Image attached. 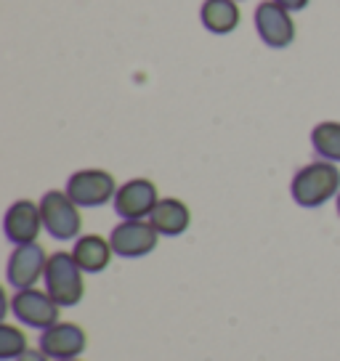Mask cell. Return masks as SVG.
I'll use <instances>...</instances> for the list:
<instances>
[{"mask_svg": "<svg viewBox=\"0 0 340 361\" xmlns=\"http://www.w3.org/2000/svg\"><path fill=\"white\" fill-rule=\"evenodd\" d=\"M290 194H293L298 207H306V210L322 207L340 194V168L327 159H317L311 165H303L293 176Z\"/></svg>", "mask_w": 340, "mask_h": 361, "instance_id": "6da1fadb", "label": "cell"}, {"mask_svg": "<svg viewBox=\"0 0 340 361\" xmlns=\"http://www.w3.org/2000/svg\"><path fill=\"white\" fill-rule=\"evenodd\" d=\"M46 293L56 300L61 308H72L83 300L85 282L83 269L72 252H54L46 266Z\"/></svg>", "mask_w": 340, "mask_h": 361, "instance_id": "7a4b0ae2", "label": "cell"}, {"mask_svg": "<svg viewBox=\"0 0 340 361\" xmlns=\"http://www.w3.org/2000/svg\"><path fill=\"white\" fill-rule=\"evenodd\" d=\"M40 215H43V226L54 239H75L80 237L83 228V218H80V207L72 202L67 192H51L43 194L40 200Z\"/></svg>", "mask_w": 340, "mask_h": 361, "instance_id": "3957f363", "label": "cell"}, {"mask_svg": "<svg viewBox=\"0 0 340 361\" xmlns=\"http://www.w3.org/2000/svg\"><path fill=\"white\" fill-rule=\"evenodd\" d=\"M64 192L72 197V202L78 207H102L109 200H114L117 183H114L112 173H107V170H78L69 176Z\"/></svg>", "mask_w": 340, "mask_h": 361, "instance_id": "277c9868", "label": "cell"}, {"mask_svg": "<svg viewBox=\"0 0 340 361\" xmlns=\"http://www.w3.org/2000/svg\"><path fill=\"white\" fill-rule=\"evenodd\" d=\"M253 22H255V32L269 48H277L282 51L287 45H293L295 40V22H293V11L282 8L279 3L274 0H263L255 6V13H253Z\"/></svg>", "mask_w": 340, "mask_h": 361, "instance_id": "5b68a950", "label": "cell"}, {"mask_svg": "<svg viewBox=\"0 0 340 361\" xmlns=\"http://www.w3.org/2000/svg\"><path fill=\"white\" fill-rule=\"evenodd\" d=\"M59 308L61 305L51 298L48 293L43 290H16V295L11 298V314L27 324V327H35V329H48L54 327L59 322Z\"/></svg>", "mask_w": 340, "mask_h": 361, "instance_id": "8992f818", "label": "cell"}, {"mask_svg": "<svg viewBox=\"0 0 340 361\" xmlns=\"http://www.w3.org/2000/svg\"><path fill=\"white\" fill-rule=\"evenodd\" d=\"M114 213L123 221H144L152 215L154 204L159 202L157 186L149 178H133L123 183L114 194Z\"/></svg>", "mask_w": 340, "mask_h": 361, "instance_id": "52a82bcc", "label": "cell"}, {"mask_svg": "<svg viewBox=\"0 0 340 361\" xmlns=\"http://www.w3.org/2000/svg\"><path fill=\"white\" fill-rule=\"evenodd\" d=\"M157 228L149 221H123L114 226L109 234L114 255H120V258H144L157 247Z\"/></svg>", "mask_w": 340, "mask_h": 361, "instance_id": "ba28073f", "label": "cell"}, {"mask_svg": "<svg viewBox=\"0 0 340 361\" xmlns=\"http://www.w3.org/2000/svg\"><path fill=\"white\" fill-rule=\"evenodd\" d=\"M46 250L40 247L37 242L32 245H16V250L8 258V266H6V276H8V284L13 290H30L35 287V282L40 276H46Z\"/></svg>", "mask_w": 340, "mask_h": 361, "instance_id": "9c48e42d", "label": "cell"}, {"mask_svg": "<svg viewBox=\"0 0 340 361\" xmlns=\"http://www.w3.org/2000/svg\"><path fill=\"white\" fill-rule=\"evenodd\" d=\"M88 345L85 329L72 324V322H56L54 327L43 329L40 335V350L46 353L48 359L56 361H72L78 359L80 353Z\"/></svg>", "mask_w": 340, "mask_h": 361, "instance_id": "30bf717a", "label": "cell"}, {"mask_svg": "<svg viewBox=\"0 0 340 361\" xmlns=\"http://www.w3.org/2000/svg\"><path fill=\"white\" fill-rule=\"evenodd\" d=\"M43 215H40V204H35L32 200H19L8 207L6 221H3V231L6 239L13 245H32L35 239L43 231Z\"/></svg>", "mask_w": 340, "mask_h": 361, "instance_id": "8fae6325", "label": "cell"}, {"mask_svg": "<svg viewBox=\"0 0 340 361\" xmlns=\"http://www.w3.org/2000/svg\"><path fill=\"white\" fill-rule=\"evenodd\" d=\"M149 224L157 228L159 237H181L192 224V210L181 200L165 197L154 204V210L149 215Z\"/></svg>", "mask_w": 340, "mask_h": 361, "instance_id": "7c38bea8", "label": "cell"}, {"mask_svg": "<svg viewBox=\"0 0 340 361\" xmlns=\"http://www.w3.org/2000/svg\"><path fill=\"white\" fill-rule=\"evenodd\" d=\"M72 255L78 260V266L85 274H99L104 271L109 263H112V242H107L99 234H85V237H78L75 247H72Z\"/></svg>", "mask_w": 340, "mask_h": 361, "instance_id": "4fadbf2b", "label": "cell"}, {"mask_svg": "<svg viewBox=\"0 0 340 361\" xmlns=\"http://www.w3.org/2000/svg\"><path fill=\"white\" fill-rule=\"evenodd\" d=\"M202 27L213 35H229L239 27V6L237 0H205L200 8Z\"/></svg>", "mask_w": 340, "mask_h": 361, "instance_id": "5bb4252c", "label": "cell"}, {"mask_svg": "<svg viewBox=\"0 0 340 361\" xmlns=\"http://www.w3.org/2000/svg\"><path fill=\"white\" fill-rule=\"evenodd\" d=\"M311 147L322 159L340 162V123L324 120L311 130Z\"/></svg>", "mask_w": 340, "mask_h": 361, "instance_id": "9a60e30c", "label": "cell"}, {"mask_svg": "<svg viewBox=\"0 0 340 361\" xmlns=\"http://www.w3.org/2000/svg\"><path fill=\"white\" fill-rule=\"evenodd\" d=\"M24 350H27V338L22 329L13 324H0V359H19Z\"/></svg>", "mask_w": 340, "mask_h": 361, "instance_id": "2e32d148", "label": "cell"}, {"mask_svg": "<svg viewBox=\"0 0 340 361\" xmlns=\"http://www.w3.org/2000/svg\"><path fill=\"white\" fill-rule=\"evenodd\" d=\"M274 3H279L287 11H303L308 6V0H274Z\"/></svg>", "mask_w": 340, "mask_h": 361, "instance_id": "e0dca14e", "label": "cell"}, {"mask_svg": "<svg viewBox=\"0 0 340 361\" xmlns=\"http://www.w3.org/2000/svg\"><path fill=\"white\" fill-rule=\"evenodd\" d=\"M16 361H48V356L43 353V350H24Z\"/></svg>", "mask_w": 340, "mask_h": 361, "instance_id": "ac0fdd59", "label": "cell"}, {"mask_svg": "<svg viewBox=\"0 0 340 361\" xmlns=\"http://www.w3.org/2000/svg\"><path fill=\"white\" fill-rule=\"evenodd\" d=\"M338 215H340V194H338Z\"/></svg>", "mask_w": 340, "mask_h": 361, "instance_id": "d6986e66", "label": "cell"}, {"mask_svg": "<svg viewBox=\"0 0 340 361\" xmlns=\"http://www.w3.org/2000/svg\"><path fill=\"white\" fill-rule=\"evenodd\" d=\"M72 361H80V359H72Z\"/></svg>", "mask_w": 340, "mask_h": 361, "instance_id": "ffe728a7", "label": "cell"}, {"mask_svg": "<svg viewBox=\"0 0 340 361\" xmlns=\"http://www.w3.org/2000/svg\"><path fill=\"white\" fill-rule=\"evenodd\" d=\"M237 3H239V0H237Z\"/></svg>", "mask_w": 340, "mask_h": 361, "instance_id": "44dd1931", "label": "cell"}]
</instances>
